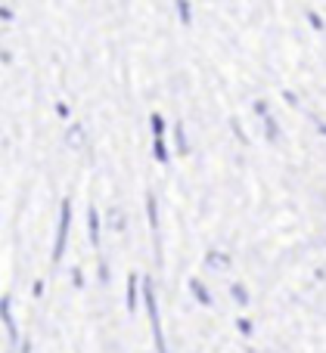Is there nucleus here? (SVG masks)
Listing matches in <instances>:
<instances>
[{"label": "nucleus", "mask_w": 326, "mask_h": 353, "mask_svg": "<svg viewBox=\"0 0 326 353\" xmlns=\"http://www.w3.org/2000/svg\"><path fill=\"white\" fill-rule=\"evenodd\" d=\"M233 298H236V304H249V292L242 285H233Z\"/></svg>", "instance_id": "nucleus-5"}, {"label": "nucleus", "mask_w": 326, "mask_h": 353, "mask_svg": "<svg viewBox=\"0 0 326 353\" xmlns=\"http://www.w3.org/2000/svg\"><path fill=\"white\" fill-rule=\"evenodd\" d=\"M236 325H240V332H242V335H252V323H249V319H240V323H236Z\"/></svg>", "instance_id": "nucleus-7"}, {"label": "nucleus", "mask_w": 326, "mask_h": 353, "mask_svg": "<svg viewBox=\"0 0 326 353\" xmlns=\"http://www.w3.org/2000/svg\"><path fill=\"white\" fill-rule=\"evenodd\" d=\"M190 288H193V294H196L199 304H211V294L205 292V285H202L199 279H190Z\"/></svg>", "instance_id": "nucleus-2"}, {"label": "nucleus", "mask_w": 326, "mask_h": 353, "mask_svg": "<svg viewBox=\"0 0 326 353\" xmlns=\"http://www.w3.org/2000/svg\"><path fill=\"white\" fill-rule=\"evenodd\" d=\"M128 310L131 313L137 310V276H131L128 279Z\"/></svg>", "instance_id": "nucleus-4"}, {"label": "nucleus", "mask_w": 326, "mask_h": 353, "mask_svg": "<svg viewBox=\"0 0 326 353\" xmlns=\"http://www.w3.org/2000/svg\"><path fill=\"white\" fill-rule=\"evenodd\" d=\"M22 353H31V344H22Z\"/></svg>", "instance_id": "nucleus-8"}, {"label": "nucleus", "mask_w": 326, "mask_h": 353, "mask_svg": "<svg viewBox=\"0 0 326 353\" xmlns=\"http://www.w3.org/2000/svg\"><path fill=\"white\" fill-rule=\"evenodd\" d=\"M209 263H218V267H227V257H224V254H209Z\"/></svg>", "instance_id": "nucleus-6"}, {"label": "nucleus", "mask_w": 326, "mask_h": 353, "mask_svg": "<svg viewBox=\"0 0 326 353\" xmlns=\"http://www.w3.org/2000/svg\"><path fill=\"white\" fill-rule=\"evenodd\" d=\"M66 230H68V208H62V223H59V236H56V261L62 257V248H66Z\"/></svg>", "instance_id": "nucleus-1"}, {"label": "nucleus", "mask_w": 326, "mask_h": 353, "mask_svg": "<svg viewBox=\"0 0 326 353\" xmlns=\"http://www.w3.org/2000/svg\"><path fill=\"white\" fill-rule=\"evenodd\" d=\"M0 319H3V323H6V329H10L12 335H16V325H12V316H10V298H3V301H0Z\"/></svg>", "instance_id": "nucleus-3"}]
</instances>
